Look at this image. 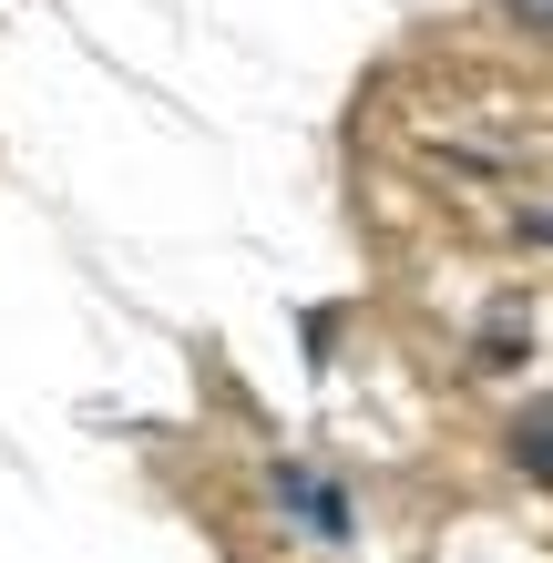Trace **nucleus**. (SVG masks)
<instances>
[{
	"label": "nucleus",
	"instance_id": "nucleus-1",
	"mask_svg": "<svg viewBox=\"0 0 553 563\" xmlns=\"http://www.w3.org/2000/svg\"><path fill=\"white\" fill-rule=\"evenodd\" d=\"M502 451H512V472H523V482H543V492H553V389H543V400H523V410H512Z\"/></svg>",
	"mask_w": 553,
	"mask_h": 563
}]
</instances>
